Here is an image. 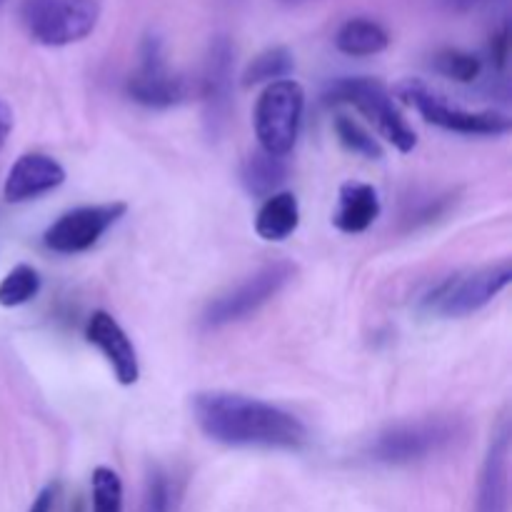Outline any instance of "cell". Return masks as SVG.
Wrapping results in <instances>:
<instances>
[{
	"mask_svg": "<svg viewBox=\"0 0 512 512\" xmlns=\"http://www.w3.org/2000/svg\"><path fill=\"white\" fill-rule=\"evenodd\" d=\"M198 428L228 448L300 450L308 445V428L298 415L250 395L203 390L190 400Z\"/></svg>",
	"mask_w": 512,
	"mask_h": 512,
	"instance_id": "6da1fadb",
	"label": "cell"
},
{
	"mask_svg": "<svg viewBox=\"0 0 512 512\" xmlns=\"http://www.w3.org/2000/svg\"><path fill=\"white\" fill-rule=\"evenodd\" d=\"M463 433L465 425L448 415L408 420L375 435L368 445V458L383 465L420 463L448 450L463 438Z\"/></svg>",
	"mask_w": 512,
	"mask_h": 512,
	"instance_id": "7a4b0ae2",
	"label": "cell"
},
{
	"mask_svg": "<svg viewBox=\"0 0 512 512\" xmlns=\"http://www.w3.org/2000/svg\"><path fill=\"white\" fill-rule=\"evenodd\" d=\"M323 100L328 105H353V108H358L400 153H410L418 145V135L398 110L390 90L378 78H365V75L338 78L325 88Z\"/></svg>",
	"mask_w": 512,
	"mask_h": 512,
	"instance_id": "3957f363",
	"label": "cell"
},
{
	"mask_svg": "<svg viewBox=\"0 0 512 512\" xmlns=\"http://www.w3.org/2000/svg\"><path fill=\"white\" fill-rule=\"evenodd\" d=\"M18 18L30 40L45 48L80 43L100 20L98 0H23Z\"/></svg>",
	"mask_w": 512,
	"mask_h": 512,
	"instance_id": "277c9868",
	"label": "cell"
},
{
	"mask_svg": "<svg viewBox=\"0 0 512 512\" xmlns=\"http://www.w3.org/2000/svg\"><path fill=\"white\" fill-rule=\"evenodd\" d=\"M295 273H298V270H295V265L288 263V260H275V263L263 265V268L255 270L253 275H248L243 283H238L235 288L225 290L223 295L210 300L208 308L203 310L200 325H203L205 330H220L250 318V315L258 313L263 305H268L275 295L283 293V290L293 283Z\"/></svg>",
	"mask_w": 512,
	"mask_h": 512,
	"instance_id": "5b68a950",
	"label": "cell"
},
{
	"mask_svg": "<svg viewBox=\"0 0 512 512\" xmlns=\"http://www.w3.org/2000/svg\"><path fill=\"white\" fill-rule=\"evenodd\" d=\"M395 95L400 103L418 110L430 125L450 130L460 135H505L510 133L512 120L508 115L495 113V110H465L445 100L438 90L418 78H408L398 83Z\"/></svg>",
	"mask_w": 512,
	"mask_h": 512,
	"instance_id": "8992f818",
	"label": "cell"
},
{
	"mask_svg": "<svg viewBox=\"0 0 512 512\" xmlns=\"http://www.w3.org/2000/svg\"><path fill=\"white\" fill-rule=\"evenodd\" d=\"M512 263L508 258L500 263L485 265L480 270H470L465 275H453L443 280L428 298L423 308L440 318H468L478 313L485 305L493 303L500 293L510 285Z\"/></svg>",
	"mask_w": 512,
	"mask_h": 512,
	"instance_id": "52a82bcc",
	"label": "cell"
},
{
	"mask_svg": "<svg viewBox=\"0 0 512 512\" xmlns=\"http://www.w3.org/2000/svg\"><path fill=\"white\" fill-rule=\"evenodd\" d=\"M305 110V90L295 80H275L255 105V135L260 150L285 158L298 143Z\"/></svg>",
	"mask_w": 512,
	"mask_h": 512,
	"instance_id": "ba28073f",
	"label": "cell"
},
{
	"mask_svg": "<svg viewBox=\"0 0 512 512\" xmlns=\"http://www.w3.org/2000/svg\"><path fill=\"white\" fill-rule=\"evenodd\" d=\"M125 93L133 103L153 110L175 108L188 98V80L170 70L165 43L158 33H148L140 43L138 68L125 83Z\"/></svg>",
	"mask_w": 512,
	"mask_h": 512,
	"instance_id": "9c48e42d",
	"label": "cell"
},
{
	"mask_svg": "<svg viewBox=\"0 0 512 512\" xmlns=\"http://www.w3.org/2000/svg\"><path fill=\"white\" fill-rule=\"evenodd\" d=\"M233 70L235 45L228 35H215L205 53L200 73V98H203L205 130L210 138H220L233 113Z\"/></svg>",
	"mask_w": 512,
	"mask_h": 512,
	"instance_id": "30bf717a",
	"label": "cell"
},
{
	"mask_svg": "<svg viewBox=\"0 0 512 512\" xmlns=\"http://www.w3.org/2000/svg\"><path fill=\"white\" fill-rule=\"evenodd\" d=\"M125 203L80 205L60 215L43 235L45 248L60 255L85 253L125 215Z\"/></svg>",
	"mask_w": 512,
	"mask_h": 512,
	"instance_id": "8fae6325",
	"label": "cell"
},
{
	"mask_svg": "<svg viewBox=\"0 0 512 512\" xmlns=\"http://www.w3.org/2000/svg\"><path fill=\"white\" fill-rule=\"evenodd\" d=\"M85 338L103 353V358L108 360V365L115 373V380L120 385L138 383V353H135V345L130 343L128 333L120 328V323L113 315L105 313V310H95L88 318V325H85Z\"/></svg>",
	"mask_w": 512,
	"mask_h": 512,
	"instance_id": "7c38bea8",
	"label": "cell"
},
{
	"mask_svg": "<svg viewBox=\"0 0 512 512\" xmlns=\"http://www.w3.org/2000/svg\"><path fill=\"white\" fill-rule=\"evenodd\" d=\"M65 183V168L45 153H25L10 165L3 195L8 203H25L53 193Z\"/></svg>",
	"mask_w": 512,
	"mask_h": 512,
	"instance_id": "4fadbf2b",
	"label": "cell"
},
{
	"mask_svg": "<svg viewBox=\"0 0 512 512\" xmlns=\"http://www.w3.org/2000/svg\"><path fill=\"white\" fill-rule=\"evenodd\" d=\"M473 512H510V430H498L490 440L478 478Z\"/></svg>",
	"mask_w": 512,
	"mask_h": 512,
	"instance_id": "5bb4252c",
	"label": "cell"
},
{
	"mask_svg": "<svg viewBox=\"0 0 512 512\" xmlns=\"http://www.w3.org/2000/svg\"><path fill=\"white\" fill-rule=\"evenodd\" d=\"M380 210H383V205H380L378 190L368 183L350 180V183L340 185L338 210L333 215V225L340 233H365L380 218Z\"/></svg>",
	"mask_w": 512,
	"mask_h": 512,
	"instance_id": "9a60e30c",
	"label": "cell"
},
{
	"mask_svg": "<svg viewBox=\"0 0 512 512\" xmlns=\"http://www.w3.org/2000/svg\"><path fill=\"white\" fill-rule=\"evenodd\" d=\"M300 225V205L293 193H273L263 200L255 218V233L268 243H283L298 230Z\"/></svg>",
	"mask_w": 512,
	"mask_h": 512,
	"instance_id": "2e32d148",
	"label": "cell"
},
{
	"mask_svg": "<svg viewBox=\"0 0 512 512\" xmlns=\"http://www.w3.org/2000/svg\"><path fill=\"white\" fill-rule=\"evenodd\" d=\"M288 163L285 158L270 155L265 150H255L243 160L240 168V183L253 198H270L273 193H280V185L288 180Z\"/></svg>",
	"mask_w": 512,
	"mask_h": 512,
	"instance_id": "e0dca14e",
	"label": "cell"
},
{
	"mask_svg": "<svg viewBox=\"0 0 512 512\" xmlns=\"http://www.w3.org/2000/svg\"><path fill=\"white\" fill-rule=\"evenodd\" d=\"M390 45V33L370 18H350L335 33V48L350 58H370Z\"/></svg>",
	"mask_w": 512,
	"mask_h": 512,
	"instance_id": "ac0fdd59",
	"label": "cell"
},
{
	"mask_svg": "<svg viewBox=\"0 0 512 512\" xmlns=\"http://www.w3.org/2000/svg\"><path fill=\"white\" fill-rule=\"evenodd\" d=\"M295 68V58L285 45H273V48L263 50L260 55H255L250 60V65L243 73V85L250 88V85L260 83H275V80H285Z\"/></svg>",
	"mask_w": 512,
	"mask_h": 512,
	"instance_id": "d6986e66",
	"label": "cell"
},
{
	"mask_svg": "<svg viewBox=\"0 0 512 512\" xmlns=\"http://www.w3.org/2000/svg\"><path fill=\"white\" fill-rule=\"evenodd\" d=\"M40 293V273L33 265H15L0 283V305L3 308H18L30 303Z\"/></svg>",
	"mask_w": 512,
	"mask_h": 512,
	"instance_id": "ffe728a7",
	"label": "cell"
},
{
	"mask_svg": "<svg viewBox=\"0 0 512 512\" xmlns=\"http://www.w3.org/2000/svg\"><path fill=\"white\" fill-rule=\"evenodd\" d=\"M433 68L440 75L450 80H458V83H473L483 73V60L475 53L460 48H443L435 53Z\"/></svg>",
	"mask_w": 512,
	"mask_h": 512,
	"instance_id": "44dd1931",
	"label": "cell"
},
{
	"mask_svg": "<svg viewBox=\"0 0 512 512\" xmlns=\"http://www.w3.org/2000/svg\"><path fill=\"white\" fill-rule=\"evenodd\" d=\"M175 500H178L175 480H170V475L163 468L153 465L148 470V478H145L140 512H175Z\"/></svg>",
	"mask_w": 512,
	"mask_h": 512,
	"instance_id": "7402d4cb",
	"label": "cell"
},
{
	"mask_svg": "<svg viewBox=\"0 0 512 512\" xmlns=\"http://www.w3.org/2000/svg\"><path fill=\"white\" fill-rule=\"evenodd\" d=\"M335 133H338L340 143L355 155H363L368 160H380L383 158V148H380L378 140L358 123L350 115H338L335 118Z\"/></svg>",
	"mask_w": 512,
	"mask_h": 512,
	"instance_id": "603a6c76",
	"label": "cell"
},
{
	"mask_svg": "<svg viewBox=\"0 0 512 512\" xmlns=\"http://www.w3.org/2000/svg\"><path fill=\"white\" fill-rule=\"evenodd\" d=\"M93 512H123V480L113 468L93 470Z\"/></svg>",
	"mask_w": 512,
	"mask_h": 512,
	"instance_id": "cb8c5ba5",
	"label": "cell"
},
{
	"mask_svg": "<svg viewBox=\"0 0 512 512\" xmlns=\"http://www.w3.org/2000/svg\"><path fill=\"white\" fill-rule=\"evenodd\" d=\"M508 55H510V28L508 25H500L498 33H493L490 38V60L498 70L508 68Z\"/></svg>",
	"mask_w": 512,
	"mask_h": 512,
	"instance_id": "d4e9b609",
	"label": "cell"
},
{
	"mask_svg": "<svg viewBox=\"0 0 512 512\" xmlns=\"http://www.w3.org/2000/svg\"><path fill=\"white\" fill-rule=\"evenodd\" d=\"M58 498H60V483L55 480V483H48L43 490H40L38 498L33 500V505H30L28 512H53Z\"/></svg>",
	"mask_w": 512,
	"mask_h": 512,
	"instance_id": "484cf974",
	"label": "cell"
},
{
	"mask_svg": "<svg viewBox=\"0 0 512 512\" xmlns=\"http://www.w3.org/2000/svg\"><path fill=\"white\" fill-rule=\"evenodd\" d=\"M10 130H13V110L8 108L5 100H0V148H3L5 140H8Z\"/></svg>",
	"mask_w": 512,
	"mask_h": 512,
	"instance_id": "4316f807",
	"label": "cell"
},
{
	"mask_svg": "<svg viewBox=\"0 0 512 512\" xmlns=\"http://www.w3.org/2000/svg\"><path fill=\"white\" fill-rule=\"evenodd\" d=\"M443 3V8L453 10V13H468V10L478 8V5L488 3V0H440Z\"/></svg>",
	"mask_w": 512,
	"mask_h": 512,
	"instance_id": "83f0119b",
	"label": "cell"
},
{
	"mask_svg": "<svg viewBox=\"0 0 512 512\" xmlns=\"http://www.w3.org/2000/svg\"><path fill=\"white\" fill-rule=\"evenodd\" d=\"M278 3H283V5H303V3H310V0H278Z\"/></svg>",
	"mask_w": 512,
	"mask_h": 512,
	"instance_id": "f1b7e54d",
	"label": "cell"
},
{
	"mask_svg": "<svg viewBox=\"0 0 512 512\" xmlns=\"http://www.w3.org/2000/svg\"><path fill=\"white\" fill-rule=\"evenodd\" d=\"M5 3V0H0V5H3Z\"/></svg>",
	"mask_w": 512,
	"mask_h": 512,
	"instance_id": "f546056e",
	"label": "cell"
}]
</instances>
